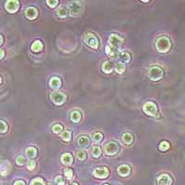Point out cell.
Segmentation results:
<instances>
[{
  "label": "cell",
  "mask_w": 185,
  "mask_h": 185,
  "mask_svg": "<svg viewBox=\"0 0 185 185\" xmlns=\"http://www.w3.org/2000/svg\"><path fill=\"white\" fill-rule=\"evenodd\" d=\"M155 47H157V49L159 52H161V53H166V52L169 51L171 47L170 40L166 36H162L158 38L157 41L155 42Z\"/></svg>",
  "instance_id": "cell-1"
},
{
  "label": "cell",
  "mask_w": 185,
  "mask_h": 185,
  "mask_svg": "<svg viewBox=\"0 0 185 185\" xmlns=\"http://www.w3.org/2000/svg\"><path fill=\"white\" fill-rule=\"evenodd\" d=\"M163 69L159 67H152L149 68L148 77L152 80H158L163 78Z\"/></svg>",
  "instance_id": "cell-2"
},
{
  "label": "cell",
  "mask_w": 185,
  "mask_h": 185,
  "mask_svg": "<svg viewBox=\"0 0 185 185\" xmlns=\"http://www.w3.org/2000/svg\"><path fill=\"white\" fill-rule=\"evenodd\" d=\"M124 39L118 34H111L109 36V46L115 50H119L121 44L123 43Z\"/></svg>",
  "instance_id": "cell-3"
},
{
  "label": "cell",
  "mask_w": 185,
  "mask_h": 185,
  "mask_svg": "<svg viewBox=\"0 0 185 185\" xmlns=\"http://www.w3.org/2000/svg\"><path fill=\"white\" fill-rule=\"evenodd\" d=\"M83 40H84V43L92 48H97L98 45H99V42H98L97 37L92 32L86 33Z\"/></svg>",
  "instance_id": "cell-4"
},
{
  "label": "cell",
  "mask_w": 185,
  "mask_h": 185,
  "mask_svg": "<svg viewBox=\"0 0 185 185\" xmlns=\"http://www.w3.org/2000/svg\"><path fill=\"white\" fill-rule=\"evenodd\" d=\"M51 100L56 105H62L66 101V95L61 92H53L50 95Z\"/></svg>",
  "instance_id": "cell-5"
},
{
  "label": "cell",
  "mask_w": 185,
  "mask_h": 185,
  "mask_svg": "<svg viewBox=\"0 0 185 185\" xmlns=\"http://www.w3.org/2000/svg\"><path fill=\"white\" fill-rule=\"evenodd\" d=\"M143 112L148 116H155L157 113V105L153 102H147L143 105Z\"/></svg>",
  "instance_id": "cell-6"
},
{
  "label": "cell",
  "mask_w": 185,
  "mask_h": 185,
  "mask_svg": "<svg viewBox=\"0 0 185 185\" xmlns=\"http://www.w3.org/2000/svg\"><path fill=\"white\" fill-rule=\"evenodd\" d=\"M68 8H69V12H71V16H78L83 11V6L80 2L73 1L71 3H69Z\"/></svg>",
  "instance_id": "cell-7"
},
{
  "label": "cell",
  "mask_w": 185,
  "mask_h": 185,
  "mask_svg": "<svg viewBox=\"0 0 185 185\" xmlns=\"http://www.w3.org/2000/svg\"><path fill=\"white\" fill-rule=\"evenodd\" d=\"M119 150V146L118 143H115V142H109L106 144L105 146V152L107 155H116Z\"/></svg>",
  "instance_id": "cell-8"
},
{
  "label": "cell",
  "mask_w": 185,
  "mask_h": 185,
  "mask_svg": "<svg viewBox=\"0 0 185 185\" xmlns=\"http://www.w3.org/2000/svg\"><path fill=\"white\" fill-rule=\"evenodd\" d=\"M5 8L9 13H15L20 8V2L17 0H8L5 4Z\"/></svg>",
  "instance_id": "cell-9"
},
{
  "label": "cell",
  "mask_w": 185,
  "mask_h": 185,
  "mask_svg": "<svg viewBox=\"0 0 185 185\" xmlns=\"http://www.w3.org/2000/svg\"><path fill=\"white\" fill-rule=\"evenodd\" d=\"M109 175V171L107 167H96L94 170V176L97 179H106Z\"/></svg>",
  "instance_id": "cell-10"
},
{
  "label": "cell",
  "mask_w": 185,
  "mask_h": 185,
  "mask_svg": "<svg viewBox=\"0 0 185 185\" xmlns=\"http://www.w3.org/2000/svg\"><path fill=\"white\" fill-rule=\"evenodd\" d=\"M25 16L29 20H35L38 16V10L34 7H29L25 9Z\"/></svg>",
  "instance_id": "cell-11"
},
{
  "label": "cell",
  "mask_w": 185,
  "mask_h": 185,
  "mask_svg": "<svg viewBox=\"0 0 185 185\" xmlns=\"http://www.w3.org/2000/svg\"><path fill=\"white\" fill-rule=\"evenodd\" d=\"M172 179L167 174H162L157 178V185H171Z\"/></svg>",
  "instance_id": "cell-12"
},
{
  "label": "cell",
  "mask_w": 185,
  "mask_h": 185,
  "mask_svg": "<svg viewBox=\"0 0 185 185\" xmlns=\"http://www.w3.org/2000/svg\"><path fill=\"white\" fill-rule=\"evenodd\" d=\"M118 173L122 177H127L130 173H131V167L130 166L123 164V165H120L118 167Z\"/></svg>",
  "instance_id": "cell-13"
},
{
  "label": "cell",
  "mask_w": 185,
  "mask_h": 185,
  "mask_svg": "<svg viewBox=\"0 0 185 185\" xmlns=\"http://www.w3.org/2000/svg\"><path fill=\"white\" fill-rule=\"evenodd\" d=\"M60 160H61V163H62V164L68 166V165H71V164H72V162H73V157H72V155H71V154L65 153V154H63V155H61Z\"/></svg>",
  "instance_id": "cell-14"
},
{
  "label": "cell",
  "mask_w": 185,
  "mask_h": 185,
  "mask_svg": "<svg viewBox=\"0 0 185 185\" xmlns=\"http://www.w3.org/2000/svg\"><path fill=\"white\" fill-rule=\"evenodd\" d=\"M77 143H78V146L82 147V148H86V147L89 146L90 140H89V138L86 137V136H80L78 139Z\"/></svg>",
  "instance_id": "cell-15"
},
{
  "label": "cell",
  "mask_w": 185,
  "mask_h": 185,
  "mask_svg": "<svg viewBox=\"0 0 185 185\" xmlns=\"http://www.w3.org/2000/svg\"><path fill=\"white\" fill-rule=\"evenodd\" d=\"M106 52H107V54L111 57V59H118L119 55V50H115V49L111 48L109 45L106 46Z\"/></svg>",
  "instance_id": "cell-16"
},
{
  "label": "cell",
  "mask_w": 185,
  "mask_h": 185,
  "mask_svg": "<svg viewBox=\"0 0 185 185\" xmlns=\"http://www.w3.org/2000/svg\"><path fill=\"white\" fill-rule=\"evenodd\" d=\"M49 85L53 89H59L61 86V80L59 77H53L49 82Z\"/></svg>",
  "instance_id": "cell-17"
},
{
  "label": "cell",
  "mask_w": 185,
  "mask_h": 185,
  "mask_svg": "<svg viewBox=\"0 0 185 185\" xmlns=\"http://www.w3.org/2000/svg\"><path fill=\"white\" fill-rule=\"evenodd\" d=\"M122 142L126 144H131L133 142V136L130 132H125L122 135Z\"/></svg>",
  "instance_id": "cell-18"
},
{
  "label": "cell",
  "mask_w": 185,
  "mask_h": 185,
  "mask_svg": "<svg viewBox=\"0 0 185 185\" xmlns=\"http://www.w3.org/2000/svg\"><path fill=\"white\" fill-rule=\"evenodd\" d=\"M25 153L29 158H34L37 155V150L34 147H28Z\"/></svg>",
  "instance_id": "cell-19"
},
{
  "label": "cell",
  "mask_w": 185,
  "mask_h": 185,
  "mask_svg": "<svg viewBox=\"0 0 185 185\" xmlns=\"http://www.w3.org/2000/svg\"><path fill=\"white\" fill-rule=\"evenodd\" d=\"M80 119H82V114H80V111L74 110L73 112H71V119L73 121V122H75V123L79 122V121L80 120Z\"/></svg>",
  "instance_id": "cell-20"
},
{
  "label": "cell",
  "mask_w": 185,
  "mask_h": 185,
  "mask_svg": "<svg viewBox=\"0 0 185 185\" xmlns=\"http://www.w3.org/2000/svg\"><path fill=\"white\" fill-rule=\"evenodd\" d=\"M102 69H103V71H104V72H106V73H110V72L113 71V64H112L111 62L107 61V62H105V63L103 64Z\"/></svg>",
  "instance_id": "cell-21"
},
{
  "label": "cell",
  "mask_w": 185,
  "mask_h": 185,
  "mask_svg": "<svg viewBox=\"0 0 185 185\" xmlns=\"http://www.w3.org/2000/svg\"><path fill=\"white\" fill-rule=\"evenodd\" d=\"M32 50L33 52H41L43 50V44L40 41H35L32 44Z\"/></svg>",
  "instance_id": "cell-22"
},
{
  "label": "cell",
  "mask_w": 185,
  "mask_h": 185,
  "mask_svg": "<svg viewBox=\"0 0 185 185\" xmlns=\"http://www.w3.org/2000/svg\"><path fill=\"white\" fill-rule=\"evenodd\" d=\"M119 57L123 63H128L131 59V56L129 53H127V52H121V53H119Z\"/></svg>",
  "instance_id": "cell-23"
},
{
  "label": "cell",
  "mask_w": 185,
  "mask_h": 185,
  "mask_svg": "<svg viewBox=\"0 0 185 185\" xmlns=\"http://www.w3.org/2000/svg\"><path fill=\"white\" fill-rule=\"evenodd\" d=\"M56 15L59 17V18H66L68 15V10L66 8L61 7L56 10Z\"/></svg>",
  "instance_id": "cell-24"
},
{
  "label": "cell",
  "mask_w": 185,
  "mask_h": 185,
  "mask_svg": "<svg viewBox=\"0 0 185 185\" xmlns=\"http://www.w3.org/2000/svg\"><path fill=\"white\" fill-rule=\"evenodd\" d=\"M61 138L62 140H64L65 142H69L71 139V132L69 131H64L61 133Z\"/></svg>",
  "instance_id": "cell-25"
},
{
  "label": "cell",
  "mask_w": 185,
  "mask_h": 185,
  "mask_svg": "<svg viewBox=\"0 0 185 185\" xmlns=\"http://www.w3.org/2000/svg\"><path fill=\"white\" fill-rule=\"evenodd\" d=\"M100 155H101V149L100 147H98V146H94L92 148V155L95 158H97V157H100Z\"/></svg>",
  "instance_id": "cell-26"
},
{
  "label": "cell",
  "mask_w": 185,
  "mask_h": 185,
  "mask_svg": "<svg viewBox=\"0 0 185 185\" xmlns=\"http://www.w3.org/2000/svg\"><path fill=\"white\" fill-rule=\"evenodd\" d=\"M76 157L78 158V160L83 161L87 157V155H86V153L84 151H83V150H80V151L76 152Z\"/></svg>",
  "instance_id": "cell-27"
},
{
  "label": "cell",
  "mask_w": 185,
  "mask_h": 185,
  "mask_svg": "<svg viewBox=\"0 0 185 185\" xmlns=\"http://www.w3.org/2000/svg\"><path fill=\"white\" fill-rule=\"evenodd\" d=\"M8 131V124L4 120H0V133H5Z\"/></svg>",
  "instance_id": "cell-28"
},
{
  "label": "cell",
  "mask_w": 185,
  "mask_h": 185,
  "mask_svg": "<svg viewBox=\"0 0 185 185\" xmlns=\"http://www.w3.org/2000/svg\"><path fill=\"white\" fill-rule=\"evenodd\" d=\"M115 69H116V71L119 73H123L125 71V66L122 64V63H117L115 66Z\"/></svg>",
  "instance_id": "cell-29"
},
{
  "label": "cell",
  "mask_w": 185,
  "mask_h": 185,
  "mask_svg": "<svg viewBox=\"0 0 185 185\" xmlns=\"http://www.w3.org/2000/svg\"><path fill=\"white\" fill-rule=\"evenodd\" d=\"M92 140L96 143H99L103 140V135L100 132H95L94 134H92Z\"/></svg>",
  "instance_id": "cell-30"
},
{
  "label": "cell",
  "mask_w": 185,
  "mask_h": 185,
  "mask_svg": "<svg viewBox=\"0 0 185 185\" xmlns=\"http://www.w3.org/2000/svg\"><path fill=\"white\" fill-rule=\"evenodd\" d=\"M30 185H44V182L43 181V179L41 178H35L31 181Z\"/></svg>",
  "instance_id": "cell-31"
},
{
  "label": "cell",
  "mask_w": 185,
  "mask_h": 185,
  "mask_svg": "<svg viewBox=\"0 0 185 185\" xmlns=\"http://www.w3.org/2000/svg\"><path fill=\"white\" fill-rule=\"evenodd\" d=\"M169 148V143L166 142V141H163L161 142L160 144H159V149L161 150V151H167V149Z\"/></svg>",
  "instance_id": "cell-32"
},
{
  "label": "cell",
  "mask_w": 185,
  "mask_h": 185,
  "mask_svg": "<svg viewBox=\"0 0 185 185\" xmlns=\"http://www.w3.org/2000/svg\"><path fill=\"white\" fill-rule=\"evenodd\" d=\"M63 130V127L60 125V124H55L53 127H52V131H53L54 133H59V132H61Z\"/></svg>",
  "instance_id": "cell-33"
},
{
  "label": "cell",
  "mask_w": 185,
  "mask_h": 185,
  "mask_svg": "<svg viewBox=\"0 0 185 185\" xmlns=\"http://www.w3.org/2000/svg\"><path fill=\"white\" fill-rule=\"evenodd\" d=\"M35 167H36V163H35V161L34 160H29L27 162V169L29 170H33L34 169H35Z\"/></svg>",
  "instance_id": "cell-34"
},
{
  "label": "cell",
  "mask_w": 185,
  "mask_h": 185,
  "mask_svg": "<svg viewBox=\"0 0 185 185\" xmlns=\"http://www.w3.org/2000/svg\"><path fill=\"white\" fill-rule=\"evenodd\" d=\"M64 175L66 176L67 179H68V180H71V179L73 177V171L71 169H66L64 170Z\"/></svg>",
  "instance_id": "cell-35"
},
{
  "label": "cell",
  "mask_w": 185,
  "mask_h": 185,
  "mask_svg": "<svg viewBox=\"0 0 185 185\" xmlns=\"http://www.w3.org/2000/svg\"><path fill=\"white\" fill-rule=\"evenodd\" d=\"M16 163H17V165H19V166L24 165V163H25V159H24V157H23L22 155H19V157H17Z\"/></svg>",
  "instance_id": "cell-36"
},
{
  "label": "cell",
  "mask_w": 185,
  "mask_h": 185,
  "mask_svg": "<svg viewBox=\"0 0 185 185\" xmlns=\"http://www.w3.org/2000/svg\"><path fill=\"white\" fill-rule=\"evenodd\" d=\"M55 181L56 182L57 185H66L65 184V180L63 179V177L61 176H59V177H56L55 179Z\"/></svg>",
  "instance_id": "cell-37"
},
{
  "label": "cell",
  "mask_w": 185,
  "mask_h": 185,
  "mask_svg": "<svg viewBox=\"0 0 185 185\" xmlns=\"http://www.w3.org/2000/svg\"><path fill=\"white\" fill-rule=\"evenodd\" d=\"M46 3H47V5L49 6L50 8H54V7H56V6L57 5L59 1H57V0H54V1H49V0H47V1H46Z\"/></svg>",
  "instance_id": "cell-38"
},
{
  "label": "cell",
  "mask_w": 185,
  "mask_h": 185,
  "mask_svg": "<svg viewBox=\"0 0 185 185\" xmlns=\"http://www.w3.org/2000/svg\"><path fill=\"white\" fill-rule=\"evenodd\" d=\"M13 185H25V183L22 181H15V183Z\"/></svg>",
  "instance_id": "cell-39"
},
{
  "label": "cell",
  "mask_w": 185,
  "mask_h": 185,
  "mask_svg": "<svg viewBox=\"0 0 185 185\" xmlns=\"http://www.w3.org/2000/svg\"><path fill=\"white\" fill-rule=\"evenodd\" d=\"M5 56V53H4V51L2 49H0V59H2L3 57Z\"/></svg>",
  "instance_id": "cell-40"
},
{
  "label": "cell",
  "mask_w": 185,
  "mask_h": 185,
  "mask_svg": "<svg viewBox=\"0 0 185 185\" xmlns=\"http://www.w3.org/2000/svg\"><path fill=\"white\" fill-rule=\"evenodd\" d=\"M3 42H4V39H3V36L1 35V34H0V45H1V44H3Z\"/></svg>",
  "instance_id": "cell-41"
},
{
  "label": "cell",
  "mask_w": 185,
  "mask_h": 185,
  "mask_svg": "<svg viewBox=\"0 0 185 185\" xmlns=\"http://www.w3.org/2000/svg\"><path fill=\"white\" fill-rule=\"evenodd\" d=\"M68 185H78V184H77L76 182H69Z\"/></svg>",
  "instance_id": "cell-42"
},
{
  "label": "cell",
  "mask_w": 185,
  "mask_h": 185,
  "mask_svg": "<svg viewBox=\"0 0 185 185\" xmlns=\"http://www.w3.org/2000/svg\"><path fill=\"white\" fill-rule=\"evenodd\" d=\"M1 83H2V78L0 77V84H1Z\"/></svg>",
  "instance_id": "cell-43"
},
{
  "label": "cell",
  "mask_w": 185,
  "mask_h": 185,
  "mask_svg": "<svg viewBox=\"0 0 185 185\" xmlns=\"http://www.w3.org/2000/svg\"><path fill=\"white\" fill-rule=\"evenodd\" d=\"M104 185H108V184H104Z\"/></svg>",
  "instance_id": "cell-44"
}]
</instances>
